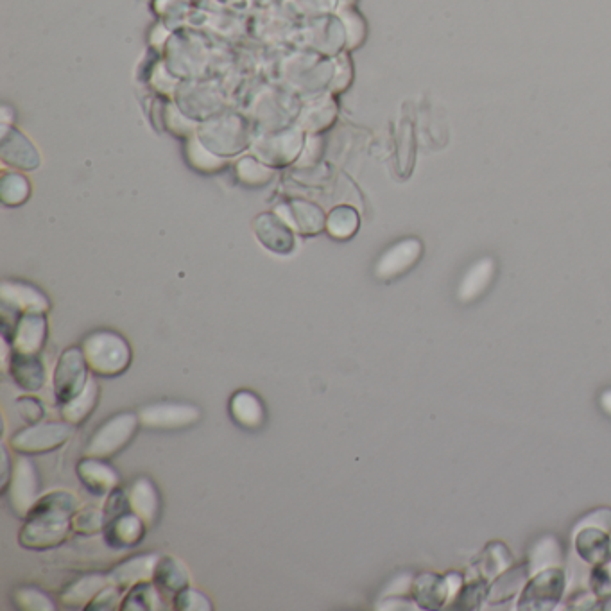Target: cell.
<instances>
[{"instance_id": "cell-1", "label": "cell", "mask_w": 611, "mask_h": 611, "mask_svg": "<svg viewBox=\"0 0 611 611\" xmlns=\"http://www.w3.org/2000/svg\"><path fill=\"white\" fill-rule=\"evenodd\" d=\"M81 350L85 353L90 371L97 377H117L130 368L131 346L121 334L110 330H95L88 334Z\"/></svg>"}, {"instance_id": "cell-2", "label": "cell", "mask_w": 611, "mask_h": 611, "mask_svg": "<svg viewBox=\"0 0 611 611\" xmlns=\"http://www.w3.org/2000/svg\"><path fill=\"white\" fill-rule=\"evenodd\" d=\"M138 416L133 413L113 414L110 420L97 429L88 439L85 456L110 459L117 456L122 448L128 447L138 429Z\"/></svg>"}, {"instance_id": "cell-3", "label": "cell", "mask_w": 611, "mask_h": 611, "mask_svg": "<svg viewBox=\"0 0 611 611\" xmlns=\"http://www.w3.org/2000/svg\"><path fill=\"white\" fill-rule=\"evenodd\" d=\"M567 576L558 567L536 572L522 588L517 608L520 611L554 610L565 594Z\"/></svg>"}, {"instance_id": "cell-4", "label": "cell", "mask_w": 611, "mask_h": 611, "mask_svg": "<svg viewBox=\"0 0 611 611\" xmlns=\"http://www.w3.org/2000/svg\"><path fill=\"white\" fill-rule=\"evenodd\" d=\"M74 434L69 422H40L29 425L11 436V448L22 456L47 454L65 445Z\"/></svg>"}, {"instance_id": "cell-5", "label": "cell", "mask_w": 611, "mask_h": 611, "mask_svg": "<svg viewBox=\"0 0 611 611\" xmlns=\"http://www.w3.org/2000/svg\"><path fill=\"white\" fill-rule=\"evenodd\" d=\"M27 522L20 529L18 542L24 549L45 551L54 549L69 538L72 529V518L49 517V515H33L27 517Z\"/></svg>"}, {"instance_id": "cell-6", "label": "cell", "mask_w": 611, "mask_h": 611, "mask_svg": "<svg viewBox=\"0 0 611 611\" xmlns=\"http://www.w3.org/2000/svg\"><path fill=\"white\" fill-rule=\"evenodd\" d=\"M88 362L81 348H67L54 368V395L58 404H67L87 388Z\"/></svg>"}, {"instance_id": "cell-7", "label": "cell", "mask_w": 611, "mask_h": 611, "mask_svg": "<svg viewBox=\"0 0 611 611\" xmlns=\"http://www.w3.org/2000/svg\"><path fill=\"white\" fill-rule=\"evenodd\" d=\"M140 423L155 431H178L201 420V409L192 404H151L138 414Z\"/></svg>"}, {"instance_id": "cell-8", "label": "cell", "mask_w": 611, "mask_h": 611, "mask_svg": "<svg viewBox=\"0 0 611 611\" xmlns=\"http://www.w3.org/2000/svg\"><path fill=\"white\" fill-rule=\"evenodd\" d=\"M40 491V477L36 472L35 465L31 459L20 457L17 465L13 466V477L9 482V506L13 513L20 518H26L31 508L35 506Z\"/></svg>"}, {"instance_id": "cell-9", "label": "cell", "mask_w": 611, "mask_h": 611, "mask_svg": "<svg viewBox=\"0 0 611 611\" xmlns=\"http://www.w3.org/2000/svg\"><path fill=\"white\" fill-rule=\"evenodd\" d=\"M422 253V241L414 237L396 242L377 260L375 276L380 280H393L396 276L404 275L420 260Z\"/></svg>"}, {"instance_id": "cell-10", "label": "cell", "mask_w": 611, "mask_h": 611, "mask_svg": "<svg viewBox=\"0 0 611 611\" xmlns=\"http://www.w3.org/2000/svg\"><path fill=\"white\" fill-rule=\"evenodd\" d=\"M253 230L266 250L278 255H289L294 250L293 228L278 214H260L253 221Z\"/></svg>"}, {"instance_id": "cell-11", "label": "cell", "mask_w": 611, "mask_h": 611, "mask_svg": "<svg viewBox=\"0 0 611 611\" xmlns=\"http://www.w3.org/2000/svg\"><path fill=\"white\" fill-rule=\"evenodd\" d=\"M0 302L4 309L13 310L18 314H29V312H40L45 314L49 310V300L44 293H40L33 285L22 284V282H2L0 285Z\"/></svg>"}, {"instance_id": "cell-12", "label": "cell", "mask_w": 611, "mask_h": 611, "mask_svg": "<svg viewBox=\"0 0 611 611\" xmlns=\"http://www.w3.org/2000/svg\"><path fill=\"white\" fill-rule=\"evenodd\" d=\"M411 594L414 603L423 610H439L445 606L450 597H454L447 574L439 576L434 572H423L416 577L411 583Z\"/></svg>"}, {"instance_id": "cell-13", "label": "cell", "mask_w": 611, "mask_h": 611, "mask_svg": "<svg viewBox=\"0 0 611 611\" xmlns=\"http://www.w3.org/2000/svg\"><path fill=\"white\" fill-rule=\"evenodd\" d=\"M47 341V319L40 312H29L18 319L17 327L11 337L13 352L38 355L44 350Z\"/></svg>"}, {"instance_id": "cell-14", "label": "cell", "mask_w": 611, "mask_h": 611, "mask_svg": "<svg viewBox=\"0 0 611 611\" xmlns=\"http://www.w3.org/2000/svg\"><path fill=\"white\" fill-rule=\"evenodd\" d=\"M576 531L574 547L581 560L592 567L606 565L611 561V533L594 525H586Z\"/></svg>"}, {"instance_id": "cell-15", "label": "cell", "mask_w": 611, "mask_h": 611, "mask_svg": "<svg viewBox=\"0 0 611 611\" xmlns=\"http://www.w3.org/2000/svg\"><path fill=\"white\" fill-rule=\"evenodd\" d=\"M147 524L142 518L135 515L133 511H126L119 517L108 520L104 525V540L110 547L115 549H126V547H137L138 543L146 536Z\"/></svg>"}, {"instance_id": "cell-16", "label": "cell", "mask_w": 611, "mask_h": 611, "mask_svg": "<svg viewBox=\"0 0 611 611\" xmlns=\"http://www.w3.org/2000/svg\"><path fill=\"white\" fill-rule=\"evenodd\" d=\"M76 472H78L79 481L87 486L88 491H92L99 497L112 493L115 488H119V482H121L117 470L108 463H104V459H97V457H83L78 463Z\"/></svg>"}, {"instance_id": "cell-17", "label": "cell", "mask_w": 611, "mask_h": 611, "mask_svg": "<svg viewBox=\"0 0 611 611\" xmlns=\"http://www.w3.org/2000/svg\"><path fill=\"white\" fill-rule=\"evenodd\" d=\"M276 210L285 212L282 219L302 235H318L327 226V217L323 214V210L309 201L294 199L289 205L278 207Z\"/></svg>"}, {"instance_id": "cell-18", "label": "cell", "mask_w": 611, "mask_h": 611, "mask_svg": "<svg viewBox=\"0 0 611 611\" xmlns=\"http://www.w3.org/2000/svg\"><path fill=\"white\" fill-rule=\"evenodd\" d=\"M9 373L18 388L24 389L27 393L40 391L47 380L44 362L40 361L38 355L31 353L13 352L9 361Z\"/></svg>"}, {"instance_id": "cell-19", "label": "cell", "mask_w": 611, "mask_h": 611, "mask_svg": "<svg viewBox=\"0 0 611 611\" xmlns=\"http://www.w3.org/2000/svg\"><path fill=\"white\" fill-rule=\"evenodd\" d=\"M158 560L160 558L156 554H138V556H133L130 560L121 563L119 567L113 568L112 574H108V576H110L112 585L121 588V590H130L138 583L153 581Z\"/></svg>"}, {"instance_id": "cell-20", "label": "cell", "mask_w": 611, "mask_h": 611, "mask_svg": "<svg viewBox=\"0 0 611 611\" xmlns=\"http://www.w3.org/2000/svg\"><path fill=\"white\" fill-rule=\"evenodd\" d=\"M230 414L233 422L241 425L242 429L257 431L266 422V409L260 400L250 389H241L233 393L230 400Z\"/></svg>"}, {"instance_id": "cell-21", "label": "cell", "mask_w": 611, "mask_h": 611, "mask_svg": "<svg viewBox=\"0 0 611 611\" xmlns=\"http://www.w3.org/2000/svg\"><path fill=\"white\" fill-rule=\"evenodd\" d=\"M2 158L6 164L15 165L20 169H36L40 158L33 144L20 131L2 128Z\"/></svg>"}, {"instance_id": "cell-22", "label": "cell", "mask_w": 611, "mask_h": 611, "mask_svg": "<svg viewBox=\"0 0 611 611\" xmlns=\"http://www.w3.org/2000/svg\"><path fill=\"white\" fill-rule=\"evenodd\" d=\"M128 491L130 509L142 518L147 525L155 524L156 518L160 515V493L155 488V484L147 477H140L131 484Z\"/></svg>"}, {"instance_id": "cell-23", "label": "cell", "mask_w": 611, "mask_h": 611, "mask_svg": "<svg viewBox=\"0 0 611 611\" xmlns=\"http://www.w3.org/2000/svg\"><path fill=\"white\" fill-rule=\"evenodd\" d=\"M529 574H531L529 561L527 563L511 565L508 570H504L502 574L495 577L493 585L490 586L488 603L502 604L511 601L524 588L525 583L529 581Z\"/></svg>"}, {"instance_id": "cell-24", "label": "cell", "mask_w": 611, "mask_h": 611, "mask_svg": "<svg viewBox=\"0 0 611 611\" xmlns=\"http://www.w3.org/2000/svg\"><path fill=\"white\" fill-rule=\"evenodd\" d=\"M153 583L162 594L174 597L183 588L189 586V570L173 556H164L156 563Z\"/></svg>"}, {"instance_id": "cell-25", "label": "cell", "mask_w": 611, "mask_h": 611, "mask_svg": "<svg viewBox=\"0 0 611 611\" xmlns=\"http://www.w3.org/2000/svg\"><path fill=\"white\" fill-rule=\"evenodd\" d=\"M112 585L110 576H101V574H88V576L79 577L76 581H72L70 585L65 586V590L61 592V603L69 608H79L92 603L95 595L99 594L103 588Z\"/></svg>"}, {"instance_id": "cell-26", "label": "cell", "mask_w": 611, "mask_h": 611, "mask_svg": "<svg viewBox=\"0 0 611 611\" xmlns=\"http://www.w3.org/2000/svg\"><path fill=\"white\" fill-rule=\"evenodd\" d=\"M495 269H497V266L491 259H482L475 262L474 266L470 267V271L466 273L461 285H459V293H457L459 300L468 303L474 302L475 298H479L491 284Z\"/></svg>"}, {"instance_id": "cell-27", "label": "cell", "mask_w": 611, "mask_h": 611, "mask_svg": "<svg viewBox=\"0 0 611 611\" xmlns=\"http://www.w3.org/2000/svg\"><path fill=\"white\" fill-rule=\"evenodd\" d=\"M79 499L69 491H49L36 500L27 517L49 515V517L74 518L78 513ZM26 517V518H27Z\"/></svg>"}, {"instance_id": "cell-28", "label": "cell", "mask_w": 611, "mask_h": 611, "mask_svg": "<svg viewBox=\"0 0 611 611\" xmlns=\"http://www.w3.org/2000/svg\"><path fill=\"white\" fill-rule=\"evenodd\" d=\"M513 565V554L502 542H491L481 552V556L475 560L474 567L477 568L479 576L486 577L488 581L502 574Z\"/></svg>"}, {"instance_id": "cell-29", "label": "cell", "mask_w": 611, "mask_h": 611, "mask_svg": "<svg viewBox=\"0 0 611 611\" xmlns=\"http://www.w3.org/2000/svg\"><path fill=\"white\" fill-rule=\"evenodd\" d=\"M99 400V386L94 379L88 380L87 388L83 389L76 398H72L67 404L61 405V414L65 422L72 425H81L87 422L90 414L94 413L95 405Z\"/></svg>"}, {"instance_id": "cell-30", "label": "cell", "mask_w": 611, "mask_h": 611, "mask_svg": "<svg viewBox=\"0 0 611 611\" xmlns=\"http://www.w3.org/2000/svg\"><path fill=\"white\" fill-rule=\"evenodd\" d=\"M359 226H361V217L357 214V210L348 205H341L328 214L325 230L336 241H348L357 233Z\"/></svg>"}, {"instance_id": "cell-31", "label": "cell", "mask_w": 611, "mask_h": 611, "mask_svg": "<svg viewBox=\"0 0 611 611\" xmlns=\"http://www.w3.org/2000/svg\"><path fill=\"white\" fill-rule=\"evenodd\" d=\"M162 592L155 583L144 581L130 588L128 595L122 599V611H156L162 610Z\"/></svg>"}, {"instance_id": "cell-32", "label": "cell", "mask_w": 611, "mask_h": 611, "mask_svg": "<svg viewBox=\"0 0 611 611\" xmlns=\"http://www.w3.org/2000/svg\"><path fill=\"white\" fill-rule=\"evenodd\" d=\"M488 594H490L488 579L479 576L459 588V592L454 595L452 608L454 610H477L488 599Z\"/></svg>"}, {"instance_id": "cell-33", "label": "cell", "mask_w": 611, "mask_h": 611, "mask_svg": "<svg viewBox=\"0 0 611 611\" xmlns=\"http://www.w3.org/2000/svg\"><path fill=\"white\" fill-rule=\"evenodd\" d=\"M563 561V551L561 545L554 536H545L543 540L534 545L531 558H529V567L531 572H540L545 568L558 567Z\"/></svg>"}, {"instance_id": "cell-34", "label": "cell", "mask_w": 611, "mask_h": 611, "mask_svg": "<svg viewBox=\"0 0 611 611\" xmlns=\"http://www.w3.org/2000/svg\"><path fill=\"white\" fill-rule=\"evenodd\" d=\"M31 194V185L22 174L8 173L0 181V198L8 207L22 205Z\"/></svg>"}, {"instance_id": "cell-35", "label": "cell", "mask_w": 611, "mask_h": 611, "mask_svg": "<svg viewBox=\"0 0 611 611\" xmlns=\"http://www.w3.org/2000/svg\"><path fill=\"white\" fill-rule=\"evenodd\" d=\"M13 604L24 611H54L51 599L35 586H24L13 592Z\"/></svg>"}, {"instance_id": "cell-36", "label": "cell", "mask_w": 611, "mask_h": 611, "mask_svg": "<svg viewBox=\"0 0 611 611\" xmlns=\"http://www.w3.org/2000/svg\"><path fill=\"white\" fill-rule=\"evenodd\" d=\"M106 517L99 509H83L72 518V529L79 534H95L104 531Z\"/></svg>"}, {"instance_id": "cell-37", "label": "cell", "mask_w": 611, "mask_h": 611, "mask_svg": "<svg viewBox=\"0 0 611 611\" xmlns=\"http://www.w3.org/2000/svg\"><path fill=\"white\" fill-rule=\"evenodd\" d=\"M173 603L178 611H212V603L207 595L190 586L174 595Z\"/></svg>"}, {"instance_id": "cell-38", "label": "cell", "mask_w": 611, "mask_h": 611, "mask_svg": "<svg viewBox=\"0 0 611 611\" xmlns=\"http://www.w3.org/2000/svg\"><path fill=\"white\" fill-rule=\"evenodd\" d=\"M17 413L22 416L24 422L33 425V423H40L45 418V407L38 398L33 396H22L17 400Z\"/></svg>"}, {"instance_id": "cell-39", "label": "cell", "mask_w": 611, "mask_h": 611, "mask_svg": "<svg viewBox=\"0 0 611 611\" xmlns=\"http://www.w3.org/2000/svg\"><path fill=\"white\" fill-rule=\"evenodd\" d=\"M239 176L244 183H250V185H264L271 178V173H267L266 169L259 165V162L251 160V158H244L239 164Z\"/></svg>"}, {"instance_id": "cell-40", "label": "cell", "mask_w": 611, "mask_h": 611, "mask_svg": "<svg viewBox=\"0 0 611 611\" xmlns=\"http://www.w3.org/2000/svg\"><path fill=\"white\" fill-rule=\"evenodd\" d=\"M131 511L130 500H128V491L121 490V488H115L110 493V497L106 500V506H104V517L106 522L112 520V518L119 517L122 513Z\"/></svg>"}, {"instance_id": "cell-41", "label": "cell", "mask_w": 611, "mask_h": 611, "mask_svg": "<svg viewBox=\"0 0 611 611\" xmlns=\"http://www.w3.org/2000/svg\"><path fill=\"white\" fill-rule=\"evenodd\" d=\"M121 592V588H117L115 585L106 586L99 594L95 595L92 603L88 604L87 610H113L115 604L119 603V599H121Z\"/></svg>"}, {"instance_id": "cell-42", "label": "cell", "mask_w": 611, "mask_h": 611, "mask_svg": "<svg viewBox=\"0 0 611 611\" xmlns=\"http://www.w3.org/2000/svg\"><path fill=\"white\" fill-rule=\"evenodd\" d=\"M590 586L597 597H604L611 592V576L604 565H597L590 576Z\"/></svg>"}, {"instance_id": "cell-43", "label": "cell", "mask_w": 611, "mask_h": 611, "mask_svg": "<svg viewBox=\"0 0 611 611\" xmlns=\"http://www.w3.org/2000/svg\"><path fill=\"white\" fill-rule=\"evenodd\" d=\"M567 603V608H572V610H588V608L597 606L595 603H599V597L594 594V590L579 588L577 592L568 597Z\"/></svg>"}, {"instance_id": "cell-44", "label": "cell", "mask_w": 611, "mask_h": 611, "mask_svg": "<svg viewBox=\"0 0 611 611\" xmlns=\"http://www.w3.org/2000/svg\"><path fill=\"white\" fill-rule=\"evenodd\" d=\"M586 525H594V527H599V529H604V531L611 533V509H595L590 515H586V517L583 518V522L577 525V529L586 527Z\"/></svg>"}, {"instance_id": "cell-45", "label": "cell", "mask_w": 611, "mask_h": 611, "mask_svg": "<svg viewBox=\"0 0 611 611\" xmlns=\"http://www.w3.org/2000/svg\"><path fill=\"white\" fill-rule=\"evenodd\" d=\"M2 465H4V470H2V490H0V495H6V491H8L9 482H11V477H13V472H11V463H9V454L6 447H2Z\"/></svg>"}, {"instance_id": "cell-46", "label": "cell", "mask_w": 611, "mask_h": 611, "mask_svg": "<svg viewBox=\"0 0 611 611\" xmlns=\"http://www.w3.org/2000/svg\"><path fill=\"white\" fill-rule=\"evenodd\" d=\"M601 405H603L606 414H610L611 416V389L604 391L603 395H601Z\"/></svg>"}]
</instances>
